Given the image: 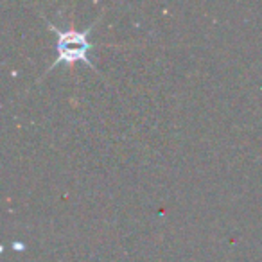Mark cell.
Instances as JSON below:
<instances>
[{
	"label": "cell",
	"instance_id": "obj_1",
	"mask_svg": "<svg viewBox=\"0 0 262 262\" xmlns=\"http://www.w3.org/2000/svg\"><path fill=\"white\" fill-rule=\"evenodd\" d=\"M58 51L59 58L58 61H76V59H84V54L88 51V43L84 40V33H76V31H69V33H58Z\"/></svg>",
	"mask_w": 262,
	"mask_h": 262
}]
</instances>
